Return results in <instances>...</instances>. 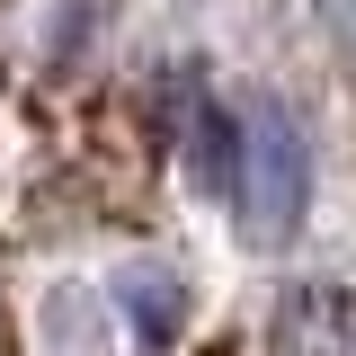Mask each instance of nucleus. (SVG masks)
Masks as SVG:
<instances>
[{
    "label": "nucleus",
    "instance_id": "f257e3e1",
    "mask_svg": "<svg viewBox=\"0 0 356 356\" xmlns=\"http://www.w3.org/2000/svg\"><path fill=\"white\" fill-rule=\"evenodd\" d=\"M232 196H241L250 241H294V222L312 205V152L276 98H250L232 125Z\"/></svg>",
    "mask_w": 356,
    "mask_h": 356
},
{
    "label": "nucleus",
    "instance_id": "f03ea898",
    "mask_svg": "<svg viewBox=\"0 0 356 356\" xmlns=\"http://www.w3.org/2000/svg\"><path fill=\"white\" fill-rule=\"evenodd\" d=\"M116 303L134 312V330L152 339V348H170L178 339V321H187V285H178L170 267H152V259H134L125 276H116Z\"/></svg>",
    "mask_w": 356,
    "mask_h": 356
}]
</instances>
